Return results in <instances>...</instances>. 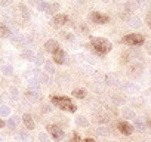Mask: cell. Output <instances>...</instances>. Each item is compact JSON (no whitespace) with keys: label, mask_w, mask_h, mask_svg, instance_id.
<instances>
[{"label":"cell","mask_w":151,"mask_h":142,"mask_svg":"<svg viewBox=\"0 0 151 142\" xmlns=\"http://www.w3.org/2000/svg\"><path fill=\"white\" fill-rule=\"evenodd\" d=\"M91 47L99 55V56H104L107 55L108 52H111L113 49V44L110 40L104 39V37H91Z\"/></svg>","instance_id":"1"},{"label":"cell","mask_w":151,"mask_h":142,"mask_svg":"<svg viewBox=\"0 0 151 142\" xmlns=\"http://www.w3.org/2000/svg\"><path fill=\"white\" fill-rule=\"evenodd\" d=\"M50 102L55 107H58L59 110H64L68 113H76V110H77V107L71 102V99L68 96H52L50 95Z\"/></svg>","instance_id":"2"},{"label":"cell","mask_w":151,"mask_h":142,"mask_svg":"<svg viewBox=\"0 0 151 142\" xmlns=\"http://www.w3.org/2000/svg\"><path fill=\"white\" fill-rule=\"evenodd\" d=\"M124 44L127 46H142L145 43V37L142 34H138V33H130V34H126L122 40Z\"/></svg>","instance_id":"3"},{"label":"cell","mask_w":151,"mask_h":142,"mask_svg":"<svg viewBox=\"0 0 151 142\" xmlns=\"http://www.w3.org/2000/svg\"><path fill=\"white\" fill-rule=\"evenodd\" d=\"M46 130H47V133H49L55 141H62L64 136H65V132H64L58 124H47V126H46Z\"/></svg>","instance_id":"4"},{"label":"cell","mask_w":151,"mask_h":142,"mask_svg":"<svg viewBox=\"0 0 151 142\" xmlns=\"http://www.w3.org/2000/svg\"><path fill=\"white\" fill-rule=\"evenodd\" d=\"M67 22H68V16H67L65 14H56V15L53 16V19L50 21V25H52L53 28H59V27L65 25Z\"/></svg>","instance_id":"5"},{"label":"cell","mask_w":151,"mask_h":142,"mask_svg":"<svg viewBox=\"0 0 151 142\" xmlns=\"http://www.w3.org/2000/svg\"><path fill=\"white\" fill-rule=\"evenodd\" d=\"M91 21L95 22V24H99V25H104L110 21V16L101 14V12H92L91 14Z\"/></svg>","instance_id":"6"},{"label":"cell","mask_w":151,"mask_h":142,"mask_svg":"<svg viewBox=\"0 0 151 142\" xmlns=\"http://www.w3.org/2000/svg\"><path fill=\"white\" fill-rule=\"evenodd\" d=\"M117 129H119V132H120L122 135H126V136L132 135L133 130H135V127H133L130 123H127V121H120V123L117 124Z\"/></svg>","instance_id":"7"},{"label":"cell","mask_w":151,"mask_h":142,"mask_svg":"<svg viewBox=\"0 0 151 142\" xmlns=\"http://www.w3.org/2000/svg\"><path fill=\"white\" fill-rule=\"evenodd\" d=\"M58 49H61V47H59V43H58L56 40H53V39H52V40H47V42L45 43V50H46L47 53H52V55H53Z\"/></svg>","instance_id":"8"},{"label":"cell","mask_w":151,"mask_h":142,"mask_svg":"<svg viewBox=\"0 0 151 142\" xmlns=\"http://www.w3.org/2000/svg\"><path fill=\"white\" fill-rule=\"evenodd\" d=\"M52 56H53V62L55 64H64L65 62V52L62 49H58Z\"/></svg>","instance_id":"9"},{"label":"cell","mask_w":151,"mask_h":142,"mask_svg":"<svg viewBox=\"0 0 151 142\" xmlns=\"http://www.w3.org/2000/svg\"><path fill=\"white\" fill-rule=\"evenodd\" d=\"M22 121H24V124H25V127L28 130H33L36 127V123H34V120H33V117L30 114H24L22 115Z\"/></svg>","instance_id":"10"},{"label":"cell","mask_w":151,"mask_h":142,"mask_svg":"<svg viewBox=\"0 0 151 142\" xmlns=\"http://www.w3.org/2000/svg\"><path fill=\"white\" fill-rule=\"evenodd\" d=\"M59 9H61V5H59V3H49V6H47V9H46L45 14L53 15V16H55V15L59 12Z\"/></svg>","instance_id":"11"},{"label":"cell","mask_w":151,"mask_h":142,"mask_svg":"<svg viewBox=\"0 0 151 142\" xmlns=\"http://www.w3.org/2000/svg\"><path fill=\"white\" fill-rule=\"evenodd\" d=\"M76 124L80 127H88L89 126V120L85 115H76Z\"/></svg>","instance_id":"12"},{"label":"cell","mask_w":151,"mask_h":142,"mask_svg":"<svg viewBox=\"0 0 151 142\" xmlns=\"http://www.w3.org/2000/svg\"><path fill=\"white\" fill-rule=\"evenodd\" d=\"M21 58H22V59H25V61H34L36 55H34V52H33V50H30V49H25V50H22V53H21Z\"/></svg>","instance_id":"13"},{"label":"cell","mask_w":151,"mask_h":142,"mask_svg":"<svg viewBox=\"0 0 151 142\" xmlns=\"http://www.w3.org/2000/svg\"><path fill=\"white\" fill-rule=\"evenodd\" d=\"M135 129L139 132H145L147 130V123L142 121L141 118H135Z\"/></svg>","instance_id":"14"},{"label":"cell","mask_w":151,"mask_h":142,"mask_svg":"<svg viewBox=\"0 0 151 142\" xmlns=\"http://www.w3.org/2000/svg\"><path fill=\"white\" fill-rule=\"evenodd\" d=\"M71 95H73L74 98H77V99H83V98L86 96V90H85V89H74V90L71 92Z\"/></svg>","instance_id":"15"},{"label":"cell","mask_w":151,"mask_h":142,"mask_svg":"<svg viewBox=\"0 0 151 142\" xmlns=\"http://www.w3.org/2000/svg\"><path fill=\"white\" fill-rule=\"evenodd\" d=\"M129 25H130V27H135V28H139L142 24H141V19H139L138 16H132V18L129 19Z\"/></svg>","instance_id":"16"},{"label":"cell","mask_w":151,"mask_h":142,"mask_svg":"<svg viewBox=\"0 0 151 142\" xmlns=\"http://www.w3.org/2000/svg\"><path fill=\"white\" fill-rule=\"evenodd\" d=\"M2 73L5 76H12L14 74V67L12 65H2Z\"/></svg>","instance_id":"17"},{"label":"cell","mask_w":151,"mask_h":142,"mask_svg":"<svg viewBox=\"0 0 151 142\" xmlns=\"http://www.w3.org/2000/svg\"><path fill=\"white\" fill-rule=\"evenodd\" d=\"M0 36L2 37H9L11 36V30L5 24H0Z\"/></svg>","instance_id":"18"},{"label":"cell","mask_w":151,"mask_h":142,"mask_svg":"<svg viewBox=\"0 0 151 142\" xmlns=\"http://www.w3.org/2000/svg\"><path fill=\"white\" fill-rule=\"evenodd\" d=\"M45 71H46L47 74H53V73H55V67L52 65L50 61H46V62H45Z\"/></svg>","instance_id":"19"},{"label":"cell","mask_w":151,"mask_h":142,"mask_svg":"<svg viewBox=\"0 0 151 142\" xmlns=\"http://www.w3.org/2000/svg\"><path fill=\"white\" fill-rule=\"evenodd\" d=\"M34 62H36V65H37V67H40V65H45V62H46V61H45V56H43L42 53H37V55H36V58H34Z\"/></svg>","instance_id":"20"},{"label":"cell","mask_w":151,"mask_h":142,"mask_svg":"<svg viewBox=\"0 0 151 142\" xmlns=\"http://www.w3.org/2000/svg\"><path fill=\"white\" fill-rule=\"evenodd\" d=\"M28 86H30L33 90H37V89L40 87V83H39L37 79H30V80H28Z\"/></svg>","instance_id":"21"},{"label":"cell","mask_w":151,"mask_h":142,"mask_svg":"<svg viewBox=\"0 0 151 142\" xmlns=\"http://www.w3.org/2000/svg\"><path fill=\"white\" fill-rule=\"evenodd\" d=\"M25 96H27L28 99H31V101H37V99H39V96H37V90H27Z\"/></svg>","instance_id":"22"},{"label":"cell","mask_w":151,"mask_h":142,"mask_svg":"<svg viewBox=\"0 0 151 142\" xmlns=\"http://www.w3.org/2000/svg\"><path fill=\"white\" fill-rule=\"evenodd\" d=\"M105 80H107L108 85H116V83H117V76H116V74H107Z\"/></svg>","instance_id":"23"},{"label":"cell","mask_w":151,"mask_h":142,"mask_svg":"<svg viewBox=\"0 0 151 142\" xmlns=\"http://www.w3.org/2000/svg\"><path fill=\"white\" fill-rule=\"evenodd\" d=\"M47 6H49V3H46V2H39V3L36 5L37 11H40V12H46Z\"/></svg>","instance_id":"24"},{"label":"cell","mask_w":151,"mask_h":142,"mask_svg":"<svg viewBox=\"0 0 151 142\" xmlns=\"http://www.w3.org/2000/svg\"><path fill=\"white\" fill-rule=\"evenodd\" d=\"M19 9H21V14H22V18H24V19H28V18H30V14H28V11H27V8H25V5H19Z\"/></svg>","instance_id":"25"},{"label":"cell","mask_w":151,"mask_h":142,"mask_svg":"<svg viewBox=\"0 0 151 142\" xmlns=\"http://www.w3.org/2000/svg\"><path fill=\"white\" fill-rule=\"evenodd\" d=\"M123 115H124L126 118H135V113L130 111L129 108H123Z\"/></svg>","instance_id":"26"},{"label":"cell","mask_w":151,"mask_h":142,"mask_svg":"<svg viewBox=\"0 0 151 142\" xmlns=\"http://www.w3.org/2000/svg\"><path fill=\"white\" fill-rule=\"evenodd\" d=\"M96 133L101 135V136H107V135H108V129L104 127V126H99V127L96 129Z\"/></svg>","instance_id":"27"},{"label":"cell","mask_w":151,"mask_h":142,"mask_svg":"<svg viewBox=\"0 0 151 142\" xmlns=\"http://www.w3.org/2000/svg\"><path fill=\"white\" fill-rule=\"evenodd\" d=\"M39 82H43V83H47L49 82V77L45 74V73H39V77H37Z\"/></svg>","instance_id":"28"},{"label":"cell","mask_w":151,"mask_h":142,"mask_svg":"<svg viewBox=\"0 0 151 142\" xmlns=\"http://www.w3.org/2000/svg\"><path fill=\"white\" fill-rule=\"evenodd\" d=\"M11 114V110L8 108V107H0V115H9Z\"/></svg>","instance_id":"29"},{"label":"cell","mask_w":151,"mask_h":142,"mask_svg":"<svg viewBox=\"0 0 151 142\" xmlns=\"http://www.w3.org/2000/svg\"><path fill=\"white\" fill-rule=\"evenodd\" d=\"M107 120H108V118H107V117H104V115H96V117L93 118V121H95V123H105Z\"/></svg>","instance_id":"30"},{"label":"cell","mask_w":151,"mask_h":142,"mask_svg":"<svg viewBox=\"0 0 151 142\" xmlns=\"http://www.w3.org/2000/svg\"><path fill=\"white\" fill-rule=\"evenodd\" d=\"M18 123H19V117H17V115L11 117V121H9V124H11L12 127H15V126H17Z\"/></svg>","instance_id":"31"},{"label":"cell","mask_w":151,"mask_h":142,"mask_svg":"<svg viewBox=\"0 0 151 142\" xmlns=\"http://www.w3.org/2000/svg\"><path fill=\"white\" fill-rule=\"evenodd\" d=\"M129 59H130V55H129V53H123V55H122L120 62H122V64H127V62H129Z\"/></svg>","instance_id":"32"},{"label":"cell","mask_w":151,"mask_h":142,"mask_svg":"<svg viewBox=\"0 0 151 142\" xmlns=\"http://www.w3.org/2000/svg\"><path fill=\"white\" fill-rule=\"evenodd\" d=\"M68 142H82V141H80V136H79V133H74Z\"/></svg>","instance_id":"33"},{"label":"cell","mask_w":151,"mask_h":142,"mask_svg":"<svg viewBox=\"0 0 151 142\" xmlns=\"http://www.w3.org/2000/svg\"><path fill=\"white\" fill-rule=\"evenodd\" d=\"M39 138H40V141H42V142H50V139H49V136H47L46 133H40V136H39Z\"/></svg>","instance_id":"34"},{"label":"cell","mask_w":151,"mask_h":142,"mask_svg":"<svg viewBox=\"0 0 151 142\" xmlns=\"http://www.w3.org/2000/svg\"><path fill=\"white\" fill-rule=\"evenodd\" d=\"M147 24H148V27L151 28V12L147 14Z\"/></svg>","instance_id":"35"},{"label":"cell","mask_w":151,"mask_h":142,"mask_svg":"<svg viewBox=\"0 0 151 142\" xmlns=\"http://www.w3.org/2000/svg\"><path fill=\"white\" fill-rule=\"evenodd\" d=\"M61 36H62L64 39H67V40H71V39H73V37H71V34H68V33H62Z\"/></svg>","instance_id":"36"},{"label":"cell","mask_w":151,"mask_h":142,"mask_svg":"<svg viewBox=\"0 0 151 142\" xmlns=\"http://www.w3.org/2000/svg\"><path fill=\"white\" fill-rule=\"evenodd\" d=\"M82 142H96L95 139H92V138H86V139H83Z\"/></svg>","instance_id":"37"},{"label":"cell","mask_w":151,"mask_h":142,"mask_svg":"<svg viewBox=\"0 0 151 142\" xmlns=\"http://www.w3.org/2000/svg\"><path fill=\"white\" fill-rule=\"evenodd\" d=\"M12 96H14V98H18V90L12 89Z\"/></svg>","instance_id":"38"},{"label":"cell","mask_w":151,"mask_h":142,"mask_svg":"<svg viewBox=\"0 0 151 142\" xmlns=\"http://www.w3.org/2000/svg\"><path fill=\"white\" fill-rule=\"evenodd\" d=\"M43 111H45V113H49V111H50L49 105H43Z\"/></svg>","instance_id":"39"},{"label":"cell","mask_w":151,"mask_h":142,"mask_svg":"<svg viewBox=\"0 0 151 142\" xmlns=\"http://www.w3.org/2000/svg\"><path fill=\"white\" fill-rule=\"evenodd\" d=\"M147 52L151 55V44H147Z\"/></svg>","instance_id":"40"},{"label":"cell","mask_w":151,"mask_h":142,"mask_svg":"<svg viewBox=\"0 0 151 142\" xmlns=\"http://www.w3.org/2000/svg\"><path fill=\"white\" fill-rule=\"evenodd\" d=\"M145 123H147V126H150V127H151V120H150V118H147V120H145Z\"/></svg>","instance_id":"41"},{"label":"cell","mask_w":151,"mask_h":142,"mask_svg":"<svg viewBox=\"0 0 151 142\" xmlns=\"http://www.w3.org/2000/svg\"><path fill=\"white\" fill-rule=\"evenodd\" d=\"M3 126H5V121H3L2 118H0V127H3Z\"/></svg>","instance_id":"42"}]
</instances>
